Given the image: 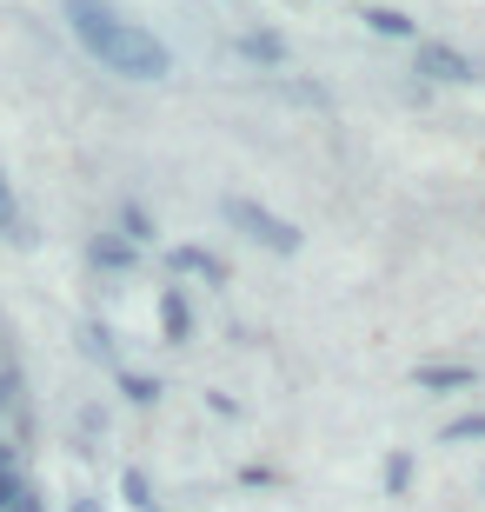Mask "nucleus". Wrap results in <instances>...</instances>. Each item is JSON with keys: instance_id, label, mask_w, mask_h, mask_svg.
I'll return each instance as SVG.
<instances>
[{"instance_id": "nucleus-1", "label": "nucleus", "mask_w": 485, "mask_h": 512, "mask_svg": "<svg viewBox=\"0 0 485 512\" xmlns=\"http://www.w3.org/2000/svg\"><path fill=\"white\" fill-rule=\"evenodd\" d=\"M60 14H67L74 40L107 67V74H120V80H167L173 74V47L153 34V27L127 20L113 0H60Z\"/></svg>"}, {"instance_id": "nucleus-2", "label": "nucleus", "mask_w": 485, "mask_h": 512, "mask_svg": "<svg viewBox=\"0 0 485 512\" xmlns=\"http://www.w3.org/2000/svg\"><path fill=\"white\" fill-rule=\"evenodd\" d=\"M220 213H226V220H233V227L246 233V240H253V247H266V253H286V260H293V253L306 247V233H299L293 220H280L273 207H260L253 193H226V200H220Z\"/></svg>"}, {"instance_id": "nucleus-3", "label": "nucleus", "mask_w": 485, "mask_h": 512, "mask_svg": "<svg viewBox=\"0 0 485 512\" xmlns=\"http://www.w3.org/2000/svg\"><path fill=\"white\" fill-rule=\"evenodd\" d=\"M412 74H426V80H446V87H472L479 80V67H472L459 47H439V40H426L419 54H412Z\"/></svg>"}, {"instance_id": "nucleus-4", "label": "nucleus", "mask_w": 485, "mask_h": 512, "mask_svg": "<svg viewBox=\"0 0 485 512\" xmlns=\"http://www.w3.org/2000/svg\"><path fill=\"white\" fill-rule=\"evenodd\" d=\"M412 386H419V393H466V386H479V366H466V360H426V366H412Z\"/></svg>"}, {"instance_id": "nucleus-5", "label": "nucleus", "mask_w": 485, "mask_h": 512, "mask_svg": "<svg viewBox=\"0 0 485 512\" xmlns=\"http://www.w3.org/2000/svg\"><path fill=\"white\" fill-rule=\"evenodd\" d=\"M173 273H187V280H206V286H226V260L220 253H206V247H173L167 253Z\"/></svg>"}, {"instance_id": "nucleus-6", "label": "nucleus", "mask_w": 485, "mask_h": 512, "mask_svg": "<svg viewBox=\"0 0 485 512\" xmlns=\"http://www.w3.org/2000/svg\"><path fill=\"white\" fill-rule=\"evenodd\" d=\"M160 333H167V346H187L193 340V306L180 286H160Z\"/></svg>"}, {"instance_id": "nucleus-7", "label": "nucleus", "mask_w": 485, "mask_h": 512, "mask_svg": "<svg viewBox=\"0 0 485 512\" xmlns=\"http://www.w3.org/2000/svg\"><path fill=\"white\" fill-rule=\"evenodd\" d=\"M359 20H366V34H379V40H412L419 34V20L399 14V7H366Z\"/></svg>"}, {"instance_id": "nucleus-8", "label": "nucleus", "mask_w": 485, "mask_h": 512, "mask_svg": "<svg viewBox=\"0 0 485 512\" xmlns=\"http://www.w3.org/2000/svg\"><path fill=\"white\" fill-rule=\"evenodd\" d=\"M233 54L260 60V67H286V40L280 34H233Z\"/></svg>"}, {"instance_id": "nucleus-9", "label": "nucleus", "mask_w": 485, "mask_h": 512, "mask_svg": "<svg viewBox=\"0 0 485 512\" xmlns=\"http://www.w3.org/2000/svg\"><path fill=\"white\" fill-rule=\"evenodd\" d=\"M120 493L133 499V512H160V499H153V486H147V473H140V466H127V473H120Z\"/></svg>"}, {"instance_id": "nucleus-10", "label": "nucleus", "mask_w": 485, "mask_h": 512, "mask_svg": "<svg viewBox=\"0 0 485 512\" xmlns=\"http://www.w3.org/2000/svg\"><path fill=\"white\" fill-rule=\"evenodd\" d=\"M120 393H127L133 406H153V399L167 393V386H160V380H147V373H120Z\"/></svg>"}, {"instance_id": "nucleus-11", "label": "nucleus", "mask_w": 485, "mask_h": 512, "mask_svg": "<svg viewBox=\"0 0 485 512\" xmlns=\"http://www.w3.org/2000/svg\"><path fill=\"white\" fill-rule=\"evenodd\" d=\"M466 439H485V413H459V419H446V446H466Z\"/></svg>"}, {"instance_id": "nucleus-12", "label": "nucleus", "mask_w": 485, "mask_h": 512, "mask_svg": "<svg viewBox=\"0 0 485 512\" xmlns=\"http://www.w3.org/2000/svg\"><path fill=\"white\" fill-rule=\"evenodd\" d=\"M386 493H412V453H386Z\"/></svg>"}, {"instance_id": "nucleus-13", "label": "nucleus", "mask_w": 485, "mask_h": 512, "mask_svg": "<svg viewBox=\"0 0 485 512\" xmlns=\"http://www.w3.org/2000/svg\"><path fill=\"white\" fill-rule=\"evenodd\" d=\"M0 233H7V240H27V233H20V207H14V187H7V173H0Z\"/></svg>"}, {"instance_id": "nucleus-14", "label": "nucleus", "mask_w": 485, "mask_h": 512, "mask_svg": "<svg viewBox=\"0 0 485 512\" xmlns=\"http://www.w3.org/2000/svg\"><path fill=\"white\" fill-rule=\"evenodd\" d=\"M87 253H94V266H133V247H127V240H94Z\"/></svg>"}, {"instance_id": "nucleus-15", "label": "nucleus", "mask_w": 485, "mask_h": 512, "mask_svg": "<svg viewBox=\"0 0 485 512\" xmlns=\"http://www.w3.org/2000/svg\"><path fill=\"white\" fill-rule=\"evenodd\" d=\"M20 499H34V493H27V479H20V473H0V512H14Z\"/></svg>"}, {"instance_id": "nucleus-16", "label": "nucleus", "mask_w": 485, "mask_h": 512, "mask_svg": "<svg viewBox=\"0 0 485 512\" xmlns=\"http://www.w3.org/2000/svg\"><path fill=\"white\" fill-rule=\"evenodd\" d=\"M120 227H127V247H133V240H153V220L140 207H120Z\"/></svg>"}, {"instance_id": "nucleus-17", "label": "nucleus", "mask_w": 485, "mask_h": 512, "mask_svg": "<svg viewBox=\"0 0 485 512\" xmlns=\"http://www.w3.org/2000/svg\"><path fill=\"white\" fill-rule=\"evenodd\" d=\"M14 393H20V373H0V406H14Z\"/></svg>"}, {"instance_id": "nucleus-18", "label": "nucleus", "mask_w": 485, "mask_h": 512, "mask_svg": "<svg viewBox=\"0 0 485 512\" xmlns=\"http://www.w3.org/2000/svg\"><path fill=\"white\" fill-rule=\"evenodd\" d=\"M74 512H107V506H100V499H74Z\"/></svg>"}, {"instance_id": "nucleus-19", "label": "nucleus", "mask_w": 485, "mask_h": 512, "mask_svg": "<svg viewBox=\"0 0 485 512\" xmlns=\"http://www.w3.org/2000/svg\"><path fill=\"white\" fill-rule=\"evenodd\" d=\"M14 512H40V506H34V499H20V506H14Z\"/></svg>"}]
</instances>
